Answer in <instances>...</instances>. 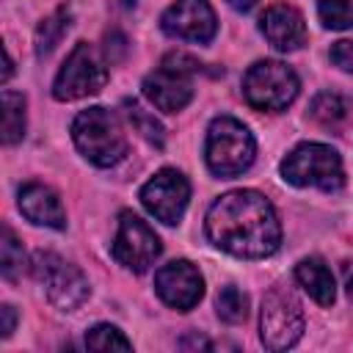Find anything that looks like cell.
<instances>
[{
  "mask_svg": "<svg viewBox=\"0 0 353 353\" xmlns=\"http://www.w3.org/2000/svg\"><path fill=\"white\" fill-rule=\"evenodd\" d=\"M243 94L251 108L279 113L298 97V74L281 61H256L243 77Z\"/></svg>",
  "mask_w": 353,
  "mask_h": 353,
  "instance_id": "7",
  "label": "cell"
},
{
  "mask_svg": "<svg viewBox=\"0 0 353 353\" xmlns=\"http://www.w3.org/2000/svg\"><path fill=\"white\" fill-rule=\"evenodd\" d=\"M160 251H163V245H160V237L154 234V229L146 221H141L135 212L124 210L119 215V232L110 245V254L116 256V262L135 273H143V270H149V265H154Z\"/></svg>",
  "mask_w": 353,
  "mask_h": 353,
  "instance_id": "10",
  "label": "cell"
},
{
  "mask_svg": "<svg viewBox=\"0 0 353 353\" xmlns=\"http://www.w3.org/2000/svg\"><path fill=\"white\" fill-rule=\"evenodd\" d=\"M0 314H3V339H8L14 334V325H17V314H14V306L3 303L0 306Z\"/></svg>",
  "mask_w": 353,
  "mask_h": 353,
  "instance_id": "26",
  "label": "cell"
},
{
  "mask_svg": "<svg viewBox=\"0 0 353 353\" xmlns=\"http://www.w3.org/2000/svg\"><path fill=\"white\" fill-rule=\"evenodd\" d=\"M25 135V97L3 91V143H17Z\"/></svg>",
  "mask_w": 353,
  "mask_h": 353,
  "instance_id": "18",
  "label": "cell"
},
{
  "mask_svg": "<svg viewBox=\"0 0 353 353\" xmlns=\"http://www.w3.org/2000/svg\"><path fill=\"white\" fill-rule=\"evenodd\" d=\"M303 334V309L292 290L276 284L262 298L259 312V339L268 350H287Z\"/></svg>",
  "mask_w": 353,
  "mask_h": 353,
  "instance_id": "5",
  "label": "cell"
},
{
  "mask_svg": "<svg viewBox=\"0 0 353 353\" xmlns=\"http://www.w3.org/2000/svg\"><path fill=\"white\" fill-rule=\"evenodd\" d=\"M295 279L298 284L320 303V306H331L334 303V276L328 270V265L320 259V256H306L295 265Z\"/></svg>",
  "mask_w": 353,
  "mask_h": 353,
  "instance_id": "16",
  "label": "cell"
},
{
  "mask_svg": "<svg viewBox=\"0 0 353 353\" xmlns=\"http://www.w3.org/2000/svg\"><path fill=\"white\" fill-rule=\"evenodd\" d=\"M342 284H345L347 298L353 301V262H345V265H342Z\"/></svg>",
  "mask_w": 353,
  "mask_h": 353,
  "instance_id": "27",
  "label": "cell"
},
{
  "mask_svg": "<svg viewBox=\"0 0 353 353\" xmlns=\"http://www.w3.org/2000/svg\"><path fill=\"white\" fill-rule=\"evenodd\" d=\"M69 25H72V11H69L66 6H61V8H55L50 17H44V19L39 22V28H36V36H33L36 55H39V58L50 55V52L55 50V44L61 41V36L69 30Z\"/></svg>",
  "mask_w": 353,
  "mask_h": 353,
  "instance_id": "17",
  "label": "cell"
},
{
  "mask_svg": "<svg viewBox=\"0 0 353 353\" xmlns=\"http://www.w3.org/2000/svg\"><path fill=\"white\" fill-rule=\"evenodd\" d=\"M154 290L163 298V303H168L176 312H188L201 301L204 279H201L196 265H190L188 259H176V262H168L157 270Z\"/></svg>",
  "mask_w": 353,
  "mask_h": 353,
  "instance_id": "13",
  "label": "cell"
},
{
  "mask_svg": "<svg viewBox=\"0 0 353 353\" xmlns=\"http://www.w3.org/2000/svg\"><path fill=\"white\" fill-rule=\"evenodd\" d=\"M85 347H91V350H132V342L116 325H94L85 334Z\"/></svg>",
  "mask_w": 353,
  "mask_h": 353,
  "instance_id": "24",
  "label": "cell"
},
{
  "mask_svg": "<svg viewBox=\"0 0 353 353\" xmlns=\"http://www.w3.org/2000/svg\"><path fill=\"white\" fill-rule=\"evenodd\" d=\"M19 212L30 223H39V226H50V229L66 226V212H63L58 193L41 182H28L19 190Z\"/></svg>",
  "mask_w": 353,
  "mask_h": 353,
  "instance_id": "15",
  "label": "cell"
},
{
  "mask_svg": "<svg viewBox=\"0 0 353 353\" xmlns=\"http://www.w3.org/2000/svg\"><path fill=\"white\" fill-rule=\"evenodd\" d=\"M345 113H347V105H345V99H342L339 94H334V91H323V94H317L314 102H312V119L320 121V124H325V127L339 124V121L345 119Z\"/></svg>",
  "mask_w": 353,
  "mask_h": 353,
  "instance_id": "20",
  "label": "cell"
},
{
  "mask_svg": "<svg viewBox=\"0 0 353 353\" xmlns=\"http://www.w3.org/2000/svg\"><path fill=\"white\" fill-rule=\"evenodd\" d=\"M199 61H193L185 52H171L163 58L160 69H154L152 74H146L143 80V97L165 113H176L182 110L190 99H193V83L190 74L199 72Z\"/></svg>",
  "mask_w": 353,
  "mask_h": 353,
  "instance_id": "6",
  "label": "cell"
},
{
  "mask_svg": "<svg viewBox=\"0 0 353 353\" xmlns=\"http://www.w3.org/2000/svg\"><path fill=\"white\" fill-rule=\"evenodd\" d=\"M317 14L331 30L353 28V0H317Z\"/></svg>",
  "mask_w": 353,
  "mask_h": 353,
  "instance_id": "22",
  "label": "cell"
},
{
  "mask_svg": "<svg viewBox=\"0 0 353 353\" xmlns=\"http://www.w3.org/2000/svg\"><path fill=\"white\" fill-rule=\"evenodd\" d=\"M190 199V185L185 179V174H179L176 168H163L157 171L143 188H141V201L143 207L163 223L174 226L182 221L185 207Z\"/></svg>",
  "mask_w": 353,
  "mask_h": 353,
  "instance_id": "11",
  "label": "cell"
},
{
  "mask_svg": "<svg viewBox=\"0 0 353 353\" xmlns=\"http://www.w3.org/2000/svg\"><path fill=\"white\" fill-rule=\"evenodd\" d=\"M331 61H334L342 72L353 74V39H342V41H336V44L331 47Z\"/></svg>",
  "mask_w": 353,
  "mask_h": 353,
  "instance_id": "25",
  "label": "cell"
},
{
  "mask_svg": "<svg viewBox=\"0 0 353 353\" xmlns=\"http://www.w3.org/2000/svg\"><path fill=\"white\" fill-rule=\"evenodd\" d=\"M22 268H25V251H22L17 234H14L8 226H3V240H0V270H3V276H6L8 281H14V279L22 273Z\"/></svg>",
  "mask_w": 353,
  "mask_h": 353,
  "instance_id": "19",
  "label": "cell"
},
{
  "mask_svg": "<svg viewBox=\"0 0 353 353\" xmlns=\"http://www.w3.org/2000/svg\"><path fill=\"white\" fill-rule=\"evenodd\" d=\"M226 3H229L234 11H251V8H254L259 0H226Z\"/></svg>",
  "mask_w": 353,
  "mask_h": 353,
  "instance_id": "28",
  "label": "cell"
},
{
  "mask_svg": "<svg viewBox=\"0 0 353 353\" xmlns=\"http://www.w3.org/2000/svg\"><path fill=\"white\" fill-rule=\"evenodd\" d=\"M72 138L83 157H88L94 165H113L124 157L127 152V138L124 130L108 108H88L80 110L77 119L72 121Z\"/></svg>",
  "mask_w": 353,
  "mask_h": 353,
  "instance_id": "2",
  "label": "cell"
},
{
  "mask_svg": "<svg viewBox=\"0 0 353 353\" xmlns=\"http://www.w3.org/2000/svg\"><path fill=\"white\" fill-rule=\"evenodd\" d=\"M254 135L248 132V127L232 116H218L212 119L210 130H207V165L215 176H237L243 174L251 163H254Z\"/></svg>",
  "mask_w": 353,
  "mask_h": 353,
  "instance_id": "3",
  "label": "cell"
},
{
  "mask_svg": "<svg viewBox=\"0 0 353 353\" xmlns=\"http://www.w3.org/2000/svg\"><path fill=\"white\" fill-rule=\"evenodd\" d=\"M124 108H127V116H130V121L135 124V130L149 141V143H154V146H163V124L152 116V113H146L135 99H127L124 102Z\"/></svg>",
  "mask_w": 353,
  "mask_h": 353,
  "instance_id": "23",
  "label": "cell"
},
{
  "mask_svg": "<svg viewBox=\"0 0 353 353\" xmlns=\"http://www.w3.org/2000/svg\"><path fill=\"white\" fill-rule=\"evenodd\" d=\"M281 176L295 188H320L328 193L345 185L342 157L325 143L295 146L281 163Z\"/></svg>",
  "mask_w": 353,
  "mask_h": 353,
  "instance_id": "4",
  "label": "cell"
},
{
  "mask_svg": "<svg viewBox=\"0 0 353 353\" xmlns=\"http://www.w3.org/2000/svg\"><path fill=\"white\" fill-rule=\"evenodd\" d=\"M33 273L44 284L50 303L61 312H74L88 298V279L83 276V270L55 254H33Z\"/></svg>",
  "mask_w": 353,
  "mask_h": 353,
  "instance_id": "9",
  "label": "cell"
},
{
  "mask_svg": "<svg viewBox=\"0 0 353 353\" xmlns=\"http://www.w3.org/2000/svg\"><path fill=\"white\" fill-rule=\"evenodd\" d=\"M127 3H132V0H127Z\"/></svg>",
  "mask_w": 353,
  "mask_h": 353,
  "instance_id": "29",
  "label": "cell"
},
{
  "mask_svg": "<svg viewBox=\"0 0 353 353\" xmlns=\"http://www.w3.org/2000/svg\"><path fill=\"white\" fill-rule=\"evenodd\" d=\"M215 306H218V317L223 323H243L248 317V295L240 292L237 287H223L218 292Z\"/></svg>",
  "mask_w": 353,
  "mask_h": 353,
  "instance_id": "21",
  "label": "cell"
},
{
  "mask_svg": "<svg viewBox=\"0 0 353 353\" xmlns=\"http://www.w3.org/2000/svg\"><path fill=\"white\" fill-rule=\"evenodd\" d=\"M259 30L281 52H292V50L303 47V41H306V22H303V17H301L298 8L287 6V3L270 6L262 14V19H259Z\"/></svg>",
  "mask_w": 353,
  "mask_h": 353,
  "instance_id": "14",
  "label": "cell"
},
{
  "mask_svg": "<svg viewBox=\"0 0 353 353\" xmlns=\"http://www.w3.org/2000/svg\"><path fill=\"white\" fill-rule=\"evenodd\" d=\"M210 240L243 259L270 256L281 243V226L273 204L256 190H232L207 212Z\"/></svg>",
  "mask_w": 353,
  "mask_h": 353,
  "instance_id": "1",
  "label": "cell"
},
{
  "mask_svg": "<svg viewBox=\"0 0 353 353\" xmlns=\"http://www.w3.org/2000/svg\"><path fill=\"white\" fill-rule=\"evenodd\" d=\"M105 83H108V69H105L102 58L97 55V50L91 44L80 41V44H74L66 63L61 66V72L52 83V97L61 102L83 99L88 94L102 91Z\"/></svg>",
  "mask_w": 353,
  "mask_h": 353,
  "instance_id": "8",
  "label": "cell"
},
{
  "mask_svg": "<svg viewBox=\"0 0 353 353\" xmlns=\"http://www.w3.org/2000/svg\"><path fill=\"white\" fill-rule=\"evenodd\" d=\"M160 25L168 36L182 41H196V44L212 41L218 30L215 11L207 0H176L174 6L165 8V14L160 17Z\"/></svg>",
  "mask_w": 353,
  "mask_h": 353,
  "instance_id": "12",
  "label": "cell"
}]
</instances>
